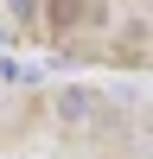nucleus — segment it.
I'll use <instances>...</instances> for the list:
<instances>
[{"label":"nucleus","instance_id":"1","mask_svg":"<svg viewBox=\"0 0 153 159\" xmlns=\"http://www.w3.org/2000/svg\"><path fill=\"white\" fill-rule=\"evenodd\" d=\"M58 115H64V121H89V89H64Z\"/></svg>","mask_w":153,"mask_h":159}]
</instances>
